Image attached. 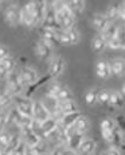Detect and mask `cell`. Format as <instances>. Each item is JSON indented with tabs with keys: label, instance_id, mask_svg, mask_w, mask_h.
<instances>
[{
	"label": "cell",
	"instance_id": "obj_54",
	"mask_svg": "<svg viewBox=\"0 0 125 155\" xmlns=\"http://www.w3.org/2000/svg\"><path fill=\"white\" fill-rule=\"evenodd\" d=\"M2 155H8V154H6V153H4V152H2Z\"/></svg>",
	"mask_w": 125,
	"mask_h": 155
},
{
	"label": "cell",
	"instance_id": "obj_39",
	"mask_svg": "<svg viewBox=\"0 0 125 155\" xmlns=\"http://www.w3.org/2000/svg\"><path fill=\"white\" fill-rule=\"evenodd\" d=\"M110 100V92L107 90H100L98 91V97H97V102L100 104H107Z\"/></svg>",
	"mask_w": 125,
	"mask_h": 155
},
{
	"label": "cell",
	"instance_id": "obj_25",
	"mask_svg": "<svg viewBox=\"0 0 125 155\" xmlns=\"http://www.w3.org/2000/svg\"><path fill=\"white\" fill-rule=\"evenodd\" d=\"M47 147H49V143L41 140L37 146L27 149V155H45L46 153H49Z\"/></svg>",
	"mask_w": 125,
	"mask_h": 155
},
{
	"label": "cell",
	"instance_id": "obj_52",
	"mask_svg": "<svg viewBox=\"0 0 125 155\" xmlns=\"http://www.w3.org/2000/svg\"><path fill=\"white\" fill-rule=\"evenodd\" d=\"M0 155H2V149L0 148Z\"/></svg>",
	"mask_w": 125,
	"mask_h": 155
},
{
	"label": "cell",
	"instance_id": "obj_9",
	"mask_svg": "<svg viewBox=\"0 0 125 155\" xmlns=\"http://www.w3.org/2000/svg\"><path fill=\"white\" fill-rule=\"evenodd\" d=\"M51 49H52V46H51L50 44L45 43V41L41 40V39L33 45L34 54L37 56L39 59H41V61H45V59H47V58L50 57Z\"/></svg>",
	"mask_w": 125,
	"mask_h": 155
},
{
	"label": "cell",
	"instance_id": "obj_43",
	"mask_svg": "<svg viewBox=\"0 0 125 155\" xmlns=\"http://www.w3.org/2000/svg\"><path fill=\"white\" fill-rule=\"evenodd\" d=\"M27 146L24 142H21L19 144V147L13 152L11 155H27Z\"/></svg>",
	"mask_w": 125,
	"mask_h": 155
},
{
	"label": "cell",
	"instance_id": "obj_50",
	"mask_svg": "<svg viewBox=\"0 0 125 155\" xmlns=\"http://www.w3.org/2000/svg\"><path fill=\"white\" fill-rule=\"evenodd\" d=\"M45 155H60V152H58V150H53V152H49V153H46Z\"/></svg>",
	"mask_w": 125,
	"mask_h": 155
},
{
	"label": "cell",
	"instance_id": "obj_30",
	"mask_svg": "<svg viewBox=\"0 0 125 155\" xmlns=\"http://www.w3.org/2000/svg\"><path fill=\"white\" fill-rule=\"evenodd\" d=\"M109 103L113 107H122L124 104V96L119 91H112L110 92V100Z\"/></svg>",
	"mask_w": 125,
	"mask_h": 155
},
{
	"label": "cell",
	"instance_id": "obj_21",
	"mask_svg": "<svg viewBox=\"0 0 125 155\" xmlns=\"http://www.w3.org/2000/svg\"><path fill=\"white\" fill-rule=\"evenodd\" d=\"M105 48H106V41L100 33L92 38V40H91V50H92V52L99 53V52L104 51Z\"/></svg>",
	"mask_w": 125,
	"mask_h": 155
},
{
	"label": "cell",
	"instance_id": "obj_40",
	"mask_svg": "<svg viewBox=\"0 0 125 155\" xmlns=\"http://www.w3.org/2000/svg\"><path fill=\"white\" fill-rule=\"evenodd\" d=\"M7 124H8V110H1L0 111V133L5 129Z\"/></svg>",
	"mask_w": 125,
	"mask_h": 155
},
{
	"label": "cell",
	"instance_id": "obj_42",
	"mask_svg": "<svg viewBox=\"0 0 125 155\" xmlns=\"http://www.w3.org/2000/svg\"><path fill=\"white\" fill-rule=\"evenodd\" d=\"M114 123H116V127H118L122 131H125V117L123 115H120V114L117 115Z\"/></svg>",
	"mask_w": 125,
	"mask_h": 155
},
{
	"label": "cell",
	"instance_id": "obj_7",
	"mask_svg": "<svg viewBox=\"0 0 125 155\" xmlns=\"http://www.w3.org/2000/svg\"><path fill=\"white\" fill-rule=\"evenodd\" d=\"M33 120H34V123L40 124L43 123L44 121H46L47 118L51 117L50 111L47 110V108L45 107V104L43 103L41 101H34L33 103Z\"/></svg>",
	"mask_w": 125,
	"mask_h": 155
},
{
	"label": "cell",
	"instance_id": "obj_27",
	"mask_svg": "<svg viewBox=\"0 0 125 155\" xmlns=\"http://www.w3.org/2000/svg\"><path fill=\"white\" fill-rule=\"evenodd\" d=\"M56 39H57V44H59L62 46H70V45H72L67 31L57 30L56 31Z\"/></svg>",
	"mask_w": 125,
	"mask_h": 155
},
{
	"label": "cell",
	"instance_id": "obj_28",
	"mask_svg": "<svg viewBox=\"0 0 125 155\" xmlns=\"http://www.w3.org/2000/svg\"><path fill=\"white\" fill-rule=\"evenodd\" d=\"M118 30H119V27H118L117 25H114V24H110V25L106 27V30H105L103 33H100V35L103 36V38L105 39V41L107 43V41H109V40H111V39L117 38Z\"/></svg>",
	"mask_w": 125,
	"mask_h": 155
},
{
	"label": "cell",
	"instance_id": "obj_15",
	"mask_svg": "<svg viewBox=\"0 0 125 155\" xmlns=\"http://www.w3.org/2000/svg\"><path fill=\"white\" fill-rule=\"evenodd\" d=\"M46 4L47 1L44 0H34V17L37 20V25H41L44 17H45V11H46Z\"/></svg>",
	"mask_w": 125,
	"mask_h": 155
},
{
	"label": "cell",
	"instance_id": "obj_33",
	"mask_svg": "<svg viewBox=\"0 0 125 155\" xmlns=\"http://www.w3.org/2000/svg\"><path fill=\"white\" fill-rule=\"evenodd\" d=\"M104 14H105L106 19L109 20V23H110V21H113L114 19H117V18H118V8H117V5H109Z\"/></svg>",
	"mask_w": 125,
	"mask_h": 155
},
{
	"label": "cell",
	"instance_id": "obj_18",
	"mask_svg": "<svg viewBox=\"0 0 125 155\" xmlns=\"http://www.w3.org/2000/svg\"><path fill=\"white\" fill-rule=\"evenodd\" d=\"M66 4L75 17H79L85 11V7H86V2L84 0H71V1H67Z\"/></svg>",
	"mask_w": 125,
	"mask_h": 155
},
{
	"label": "cell",
	"instance_id": "obj_17",
	"mask_svg": "<svg viewBox=\"0 0 125 155\" xmlns=\"http://www.w3.org/2000/svg\"><path fill=\"white\" fill-rule=\"evenodd\" d=\"M34 124L39 127V130L43 133V136L45 137L49 133H51L52 130H54L59 126V122H58L56 118L50 117V118H47L46 121H44L43 123H40V124H37V123H34Z\"/></svg>",
	"mask_w": 125,
	"mask_h": 155
},
{
	"label": "cell",
	"instance_id": "obj_13",
	"mask_svg": "<svg viewBox=\"0 0 125 155\" xmlns=\"http://www.w3.org/2000/svg\"><path fill=\"white\" fill-rule=\"evenodd\" d=\"M82 115V113L78 110L75 113H71V114H66L62 115V118L59 120V126L62 129H69L71 127H73V124L75 123V121L78 120V117Z\"/></svg>",
	"mask_w": 125,
	"mask_h": 155
},
{
	"label": "cell",
	"instance_id": "obj_55",
	"mask_svg": "<svg viewBox=\"0 0 125 155\" xmlns=\"http://www.w3.org/2000/svg\"><path fill=\"white\" fill-rule=\"evenodd\" d=\"M124 2H125V1H124Z\"/></svg>",
	"mask_w": 125,
	"mask_h": 155
},
{
	"label": "cell",
	"instance_id": "obj_23",
	"mask_svg": "<svg viewBox=\"0 0 125 155\" xmlns=\"http://www.w3.org/2000/svg\"><path fill=\"white\" fill-rule=\"evenodd\" d=\"M111 68V74L116 76H123L125 75V59L123 58H117L110 64Z\"/></svg>",
	"mask_w": 125,
	"mask_h": 155
},
{
	"label": "cell",
	"instance_id": "obj_8",
	"mask_svg": "<svg viewBox=\"0 0 125 155\" xmlns=\"http://www.w3.org/2000/svg\"><path fill=\"white\" fill-rule=\"evenodd\" d=\"M19 75H20V78L24 83V85H32L37 82L39 79V75H38V71L36 69L31 68V66H24L21 68V70L19 71Z\"/></svg>",
	"mask_w": 125,
	"mask_h": 155
},
{
	"label": "cell",
	"instance_id": "obj_38",
	"mask_svg": "<svg viewBox=\"0 0 125 155\" xmlns=\"http://www.w3.org/2000/svg\"><path fill=\"white\" fill-rule=\"evenodd\" d=\"M67 33H69V36H70V39H71V44H72V45H75V44H78V41H79V39H80V33H79L78 28H77V27L75 26L73 28L69 30V31H67Z\"/></svg>",
	"mask_w": 125,
	"mask_h": 155
},
{
	"label": "cell",
	"instance_id": "obj_4",
	"mask_svg": "<svg viewBox=\"0 0 125 155\" xmlns=\"http://www.w3.org/2000/svg\"><path fill=\"white\" fill-rule=\"evenodd\" d=\"M40 27L51 28V30H53V31L60 30V27L58 25L57 15H56V11H54V7H53V4H52V2H47V4H46L45 17H44V20H43Z\"/></svg>",
	"mask_w": 125,
	"mask_h": 155
},
{
	"label": "cell",
	"instance_id": "obj_36",
	"mask_svg": "<svg viewBox=\"0 0 125 155\" xmlns=\"http://www.w3.org/2000/svg\"><path fill=\"white\" fill-rule=\"evenodd\" d=\"M11 137H12V135L10 133H7L6 130H2L0 133V148L2 150L8 146V143L11 141Z\"/></svg>",
	"mask_w": 125,
	"mask_h": 155
},
{
	"label": "cell",
	"instance_id": "obj_41",
	"mask_svg": "<svg viewBox=\"0 0 125 155\" xmlns=\"http://www.w3.org/2000/svg\"><path fill=\"white\" fill-rule=\"evenodd\" d=\"M117 38H118V40H119L120 49H125V26L124 27H119Z\"/></svg>",
	"mask_w": 125,
	"mask_h": 155
},
{
	"label": "cell",
	"instance_id": "obj_29",
	"mask_svg": "<svg viewBox=\"0 0 125 155\" xmlns=\"http://www.w3.org/2000/svg\"><path fill=\"white\" fill-rule=\"evenodd\" d=\"M0 66H1V68H2V70L8 75L10 72L14 71V68H15V61H14V58H13V57L8 56V57H6V58H4V59H1V61H0Z\"/></svg>",
	"mask_w": 125,
	"mask_h": 155
},
{
	"label": "cell",
	"instance_id": "obj_44",
	"mask_svg": "<svg viewBox=\"0 0 125 155\" xmlns=\"http://www.w3.org/2000/svg\"><path fill=\"white\" fill-rule=\"evenodd\" d=\"M106 46H109V48L112 49V50H118V49H120V44H119L118 38H113V39H111V40H109V41L106 43Z\"/></svg>",
	"mask_w": 125,
	"mask_h": 155
},
{
	"label": "cell",
	"instance_id": "obj_46",
	"mask_svg": "<svg viewBox=\"0 0 125 155\" xmlns=\"http://www.w3.org/2000/svg\"><path fill=\"white\" fill-rule=\"evenodd\" d=\"M100 133H101V136H103V139L105 141L111 143L113 136V130H100Z\"/></svg>",
	"mask_w": 125,
	"mask_h": 155
},
{
	"label": "cell",
	"instance_id": "obj_56",
	"mask_svg": "<svg viewBox=\"0 0 125 155\" xmlns=\"http://www.w3.org/2000/svg\"><path fill=\"white\" fill-rule=\"evenodd\" d=\"M98 155H99V154H98Z\"/></svg>",
	"mask_w": 125,
	"mask_h": 155
},
{
	"label": "cell",
	"instance_id": "obj_49",
	"mask_svg": "<svg viewBox=\"0 0 125 155\" xmlns=\"http://www.w3.org/2000/svg\"><path fill=\"white\" fill-rule=\"evenodd\" d=\"M60 155H79L77 152L75 150H71V149H69V148H66V149H64L60 152Z\"/></svg>",
	"mask_w": 125,
	"mask_h": 155
},
{
	"label": "cell",
	"instance_id": "obj_24",
	"mask_svg": "<svg viewBox=\"0 0 125 155\" xmlns=\"http://www.w3.org/2000/svg\"><path fill=\"white\" fill-rule=\"evenodd\" d=\"M12 102L13 96L8 91H6L5 89L0 90V111L1 110H8V108L12 104Z\"/></svg>",
	"mask_w": 125,
	"mask_h": 155
},
{
	"label": "cell",
	"instance_id": "obj_51",
	"mask_svg": "<svg viewBox=\"0 0 125 155\" xmlns=\"http://www.w3.org/2000/svg\"><path fill=\"white\" fill-rule=\"evenodd\" d=\"M122 94H123V95H125V83L123 84V87H122Z\"/></svg>",
	"mask_w": 125,
	"mask_h": 155
},
{
	"label": "cell",
	"instance_id": "obj_53",
	"mask_svg": "<svg viewBox=\"0 0 125 155\" xmlns=\"http://www.w3.org/2000/svg\"><path fill=\"white\" fill-rule=\"evenodd\" d=\"M1 5H2V2H1V1H0V10H1Z\"/></svg>",
	"mask_w": 125,
	"mask_h": 155
},
{
	"label": "cell",
	"instance_id": "obj_37",
	"mask_svg": "<svg viewBox=\"0 0 125 155\" xmlns=\"http://www.w3.org/2000/svg\"><path fill=\"white\" fill-rule=\"evenodd\" d=\"M60 89H62V85H60L59 83H57V82H52V83L49 84L47 94H46V95L53 96V97H57V95H58V92H59Z\"/></svg>",
	"mask_w": 125,
	"mask_h": 155
},
{
	"label": "cell",
	"instance_id": "obj_12",
	"mask_svg": "<svg viewBox=\"0 0 125 155\" xmlns=\"http://www.w3.org/2000/svg\"><path fill=\"white\" fill-rule=\"evenodd\" d=\"M20 24L26 26V27H33V26L37 25V20H36L34 14L24 6L20 10Z\"/></svg>",
	"mask_w": 125,
	"mask_h": 155
},
{
	"label": "cell",
	"instance_id": "obj_14",
	"mask_svg": "<svg viewBox=\"0 0 125 155\" xmlns=\"http://www.w3.org/2000/svg\"><path fill=\"white\" fill-rule=\"evenodd\" d=\"M96 147L97 142L93 139H84L77 153L79 155H92L96 150Z\"/></svg>",
	"mask_w": 125,
	"mask_h": 155
},
{
	"label": "cell",
	"instance_id": "obj_45",
	"mask_svg": "<svg viewBox=\"0 0 125 155\" xmlns=\"http://www.w3.org/2000/svg\"><path fill=\"white\" fill-rule=\"evenodd\" d=\"M99 155H122V154H120L119 149L111 147V148H107V149H105V150H101L99 153Z\"/></svg>",
	"mask_w": 125,
	"mask_h": 155
},
{
	"label": "cell",
	"instance_id": "obj_1",
	"mask_svg": "<svg viewBox=\"0 0 125 155\" xmlns=\"http://www.w3.org/2000/svg\"><path fill=\"white\" fill-rule=\"evenodd\" d=\"M52 4L56 11L58 25L60 30L69 31L73 28L75 26V17L71 13L67 4L65 1H52Z\"/></svg>",
	"mask_w": 125,
	"mask_h": 155
},
{
	"label": "cell",
	"instance_id": "obj_26",
	"mask_svg": "<svg viewBox=\"0 0 125 155\" xmlns=\"http://www.w3.org/2000/svg\"><path fill=\"white\" fill-rule=\"evenodd\" d=\"M23 142V140H21V136H20V134L19 133H17V134H14L12 135V137H11V141L8 143V146L2 150L4 153H6V154L11 155L19 147V144Z\"/></svg>",
	"mask_w": 125,
	"mask_h": 155
},
{
	"label": "cell",
	"instance_id": "obj_2",
	"mask_svg": "<svg viewBox=\"0 0 125 155\" xmlns=\"http://www.w3.org/2000/svg\"><path fill=\"white\" fill-rule=\"evenodd\" d=\"M24 83L20 78L19 75V71H12L7 75L6 77V87H5V90L8 91L13 97L14 96H19L21 95V92L24 90Z\"/></svg>",
	"mask_w": 125,
	"mask_h": 155
},
{
	"label": "cell",
	"instance_id": "obj_5",
	"mask_svg": "<svg viewBox=\"0 0 125 155\" xmlns=\"http://www.w3.org/2000/svg\"><path fill=\"white\" fill-rule=\"evenodd\" d=\"M20 10H21V7H19L15 4H12L5 8L4 19L7 25L14 27V26L20 24Z\"/></svg>",
	"mask_w": 125,
	"mask_h": 155
},
{
	"label": "cell",
	"instance_id": "obj_6",
	"mask_svg": "<svg viewBox=\"0 0 125 155\" xmlns=\"http://www.w3.org/2000/svg\"><path fill=\"white\" fill-rule=\"evenodd\" d=\"M19 134L21 136L23 142L27 146V148H32L41 141L40 135L33 128H21L19 129Z\"/></svg>",
	"mask_w": 125,
	"mask_h": 155
},
{
	"label": "cell",
	"instance_id": "obj_11",
	"mask_svg": "<svg viewBox=\"0 0 125 155\" xmlns=\"http://www.w3.org/2000/svg\"><path fill=\"white\" fill-rule=\"evenodd\" d=\"M109 25H110V23L106 19L105 14H103V13H96V14H93V17H92V26L99 33H103Z\"/></svg>",
	"mask_w": 125,
	"mask_h": 155
},
{
	"label": "cell",
	"instance_id": "obj_20",
	"mask_svg": "<svg viewBox=\"0 0 125 155\" xmlns=\"http://www.w3.org/2000/svg\"><path fill=\"white\" fill-rule=\"evenodd\" d=\"M58 109L62 113V115L66 114H71V113H75L78 111V105L73 100H69V101H64V102H59L58 103Z\"/></svg>",
	"mask_w": 125,
	"mask_h": 155
},
{
	"label": "cell",
	"instance_id": "obj_35",
	"mask_svg": "<svg viewBox=\"0 0 125 155\" xmlns=\"http://www.w3.org/2000/svg\"><path fill=\"white\" fill-rule=\"evenodd\" d=\"M114 127H116V123L110 117H105L100 121V130H113Z\"/></svg>",
	"mask_w": 125,
	"mask_h": 155
},
{
	"label": "cell",
	"instance_id": "obj_16",
	"mask_svg": "<svg viewBox=\"0 0 125 155\" xmlns=\"http://www.w3.org/2000/svg\"><path fill=\"white\" fill-rule=\"evenodd\" d=\"M96 75L101 79H106L111 76V68L110 63L106 61H98L96 64Z\"/></svg>",
	"mask_w": 125,
	"mask_h": 155
},
{
	"label": "cell",
	"instance_id": "obj_19",
	"mask_svg": "<svg viewBox=\"0 0 125 155\" xmlns=\"http://www.w3.org/2000/svg\"><path fill=\"white\" fill-rule=\"evenodd\" d=\"M88 127H90V122H88V116H85L83 114L78 117V120L75 121V123L73 124V128H75V133L82 134V135H85V133L88 130Z\"/></svg>",
	"mask_w": 125,
	"mask_h": 155
},
{
	"label": "cell",
	"instance_id": "obj_32",
	"mask_svg": "<svg viewBox=\"0 0 125 155\" xmlns=\"http://www.w3.org/2000/svg\"><path fill=\"white\" fill-rule=\"evenodd\" d=\"M72 92L67 87H62V89L59 90L58 95H57V100L58 102H64V101H69V100H73L72 98Z\"/></svg>",
	"mask_w": 125,
	"mask_h": 155
},
{
	"label": "cell",
	"instance_id": "obj_47",
	"mask_svg": "<svg viewBox=\"0 0 125 155\" xmlns=\"http://www.w3.org/2000/svg\"><path fill=\"white\" fill-rule=\"evenodd\" d=\"M118 8V18L125 23V2H122L117 6Z\"/></svg>",
	"mask_w": 125,
	"mask_h": 155
},
{
	"label": "cell",
	"instance_id": "obj_48",
	"mask_svg": "<svg viewBox=\"0 0 125 155\" xmlns=\"http://www.w3.org/2000/svg\"><path fill=\"white\" fill-rule=\"evenodd\" d=\"M8 56H10V50L5 45L0 44V61L6 58V57H8Z\"/></svg>",
	"mask_w": 125,
	"mask_h": 155
},
{
	"label": "cell",
	"instance_id": "obj_22",
	"mask_svg": "<svg viewBox=\"0 0 125 155\" xmlns=\"http://www.w3.org/2000/svg\"><path fill=\"white\" fill-rule=\"evenodd\" d=\"M40 37L41 40H44L45 43L50 44L51 46L53 44H57V39H56V31L46 28V27H40Z\"/></svg>",
	"mask_w": 125,
	"mask_h": 155
},
{
	"label": "cell",
	"instance_id": "obj_10",
	"mask_svg": "<svg viewBox=\"0 0 125 155\" xmlns=\"http://www.w3.org/2000/svg\"><path fill=\"white\" fill-rule=\"evenodd\" d=\"M64 68H65L64 58H62V57H56V58L52 59V62L50 63L49 70H47V75H49L52 79L58 77L62 72Z\"/></svg>",
	"mask_w": 125,
	"mask_h": 155
},
{
	"label": "cell",
	"instance_id": "obj_34",
	"mask_svg": "<svg viewBox=\"0 0 125 155\" xmlns=\"http://www.w3.org/2000/svg\"><path fill=\"white\" fill-rule=\"evenodd\" d=\"M98 91L97 89H91L86 92L85 95V102L88 104V105H92L97 102V97H98Z\"/></svg>",
	"mask_w": 125,
	"mask_h": 155
},
{
	"label": "cell",
	"instance_id": "obj_31",
	"mask_svg": "<svg viewBox=\"0 0 125 155\" xmlns=\"http://www.w3.org/2000/svg\"><path fill=\"white\" fill-rule=\"evenodd\" d=\"M111 143L113 144V148H122L123 146V133L118 127H114L113 129V136Z\"/></svg>",
	"mask_w": 125,
	"mask_h": 155
},
{
	"label": "cell",
	"instance_id": "obj_3",
	"mask_svg": "<svg viewBox=\"0 0 125 155\" xmlns=\"http://www.w3.org/2000/svg\"><path fill=\"white\" fill-rule=\"evenodd\" d=\"M13 102L15 105V109L23 115V116H30L32 117L33 115V103L34 101L31 100V97H27L24 95L14 96Z\"/></svg>",
	"mask_w": 125,
	"mask_h": 155
}]
</instances>
